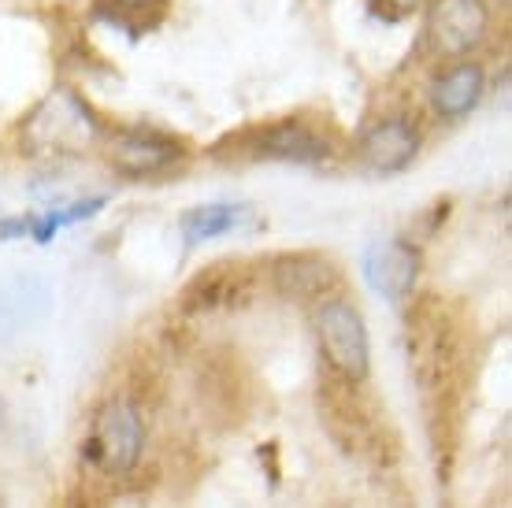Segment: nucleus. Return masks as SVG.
Segmentation results:
<instances>
[{
	"label": "nucleus",
	"mask_w": 512,
	"mask_h": 508,
	"mask_svg": "<svg viewBox=\"0 0 512 508\" xmlns=\"http://www.w3.org/2000/svg\"><path fill=\"white\" fill-rule=\"evenodd\" d=\"M145 445H149V427H145L138 401H130V397H108L93 412L86 449H90V460L104 475H112V479L134 475L141 457H145Z\"/></svg>",
	"instance_id": "nucleus-2"
},
{
	"label": "nucleus",
	"mask_w": 512,
	"mask_h": 508,
	"mask_svg": "<svg viewBox=\"0 0 512 508\" xmlns=\"http://www.w3.org/2000/svg\"><path fill=\"white\" fill-rule=\"evenodd\" d=\"M104 208V197H90V201H75L64 208H49L41 216H26V234L38 245L52 242V234H60L64 227H75L82 219H93Z\"/></svg>",
	"instance_id": "nucleus-12"
},
{
	"label": "nucleus",
	"mask_w": 512,
	"mask_h": 508,
	"mask_svg": "<svg viewBox=\"0 0 512 508\" xmlns=\"http://www.w3.org/2000/svg\"><path fill=\"white\" fill-rule=\"evenodd\" d=\"M242 149L253 160H286V164H320L331 156V141L320 130L297 119H282L271 127L249 130L242 138Z\"/></svg>",
	"instance_id": "nucleus-4"
},
{
	"label": "nucleus",
	"mask_w": 512,
	"mask_h": 508,
	"mask_svg": "<svg viewBox=\"0 0 512 508\" xmlns=\"http://www.w3.org/2000/svg\"><path fill=\"white\" fill-rule=\"evenodd\" d=\"M245 219V208L242 204H227V201H216V204H197L190 208L186 216L179 219V230H182V242L190 245H201V242H212V238H223V234H231L238 223Z\"/></svg>",
	"instance_id": "nucleus-11"
},
{
	"label": "nucleus",
	"mask_w": 512,
	"mask_h": 508,
	"mask_svg": "<svg viewBox=\"0 0 512 508\" xmlns=\"http://www.w3.org/2000/svg\"><path fill=\"white\" fill-rule=\"evenodd\" d=\"M364 271L379 297H386L390 305H405L420 279V249L405 238L375 242L364 256Z\"/></svg>",
	"instance_id": "nucleus-7"
},
{
	"label": "nucleus",
	"mask_w": 512,
	"mask_h": 508,
	"mask_svg": "<svg viewBox=\"0 0 512 508\" xmlns=\"http://www.w3.org/2000/svg\"><path fill=\"white\" fill-rule=\"evenodd\" d=\"M490 12L483 0H435L431 4V41L446 56H464L487 38Z\"/></svg>",
	"instance_id": "nucleus-8"
},
{
	"label": "nucleus",
	"mask_w": 512,
	"mask_h": 508,
	"mask_svg": "<svg viewBox=\"0 0 512 508\" xmlns=\"http://www.w3.org/2000/svg\"><path fill=\"white\" fill-rule=\"evenodd\" d=\"M375 4H379V12H386L390 19H401V15L416 12L423 0H375Z\"/></svg>",
	"instance_id": "nucleus-13"
},
{
	"label": "nucleus",
	"mask_w": 512,
	"mask_h": 508,
	"mask_svg": "<svg viewBox=\"0 0 512 508\" xmlns=\"http://www.w3.org/2000/svg\"><path fill=\"white\" fill-rule=\"evenodd\" d=\"M275 282H279V290L286 297H331V286H334V264L331 260H323V256H308V253H297V256H282L275 260Z\"/></svg>",
	"instance_id": "nucleus-10"
},
{
	"label": "nucleus",
	"mask_w": 512,
	"mask_h": 508,
	"mask_svg": "<svg viewBox=\"0 0 512 508\" xmlns=\"http://www.w3.org/2000/svg\"><path fill=\"white\" fill-rule=\"evenodd\" d=\"M483 89H487L483 67L464 60V64H453L449 71H442L427 93H431V108L442 119H464L475 104L483 101Z\"/></svg>",
	"instance_id": "nucleus-9"
},
{
	"label": "nucleus",
	"mask_w": 512,
	"mask_h": 508,
	"mask_svg": "<svg viewBox=\"0 0 512 508\" xmlns=\"http://www.w3.org/2000/svg\"><path fill=\"white\" fill-rule=\"evenodd\" d=\"M138 4H149V0H138Z\"/></svg>",
	"instance_id": "nucleus-14"
},
{
	"label": "nucleus",
	"mask_w": 512,
	"mask_h": 508,
	"mask_svg": "<svg viewBox=\"0 0 512 508\" xmlns=\"http://www.w3.org/2000/svg\"><path fill=\"white\" fill-rule=\"evenodd\" d=\"M182 156H186L182 141L171 138V134H160V130H123L108 149L112 167L127 178L164 175L175 164H182Z\"/></svg>",
	"instance_id": "nucleus-5"
},
{
	"label": "nucleus",
	"mask_w": 512,
	"mask_h": 508,
	"mask_svg": "<svg viewBox=\"0 0 512 508\" xmlns=\"http://www.w3.org/2000/svg\"><path fill=\"white\" fill-rule=\"evenodd\" d=\"M101 138V123L90 112V104L75 93H52L41 101L23 127V145L34 156H78L93 149Z\"/></svg>",
	"instance_id": "nucleus-3"
},
{
	"label": "nucleus",
	"mask_w": 512,
	"mask_h": 508,
	"mask_svg": "<svg viewBox=\"0 0 512 508\" xmlns=\"http://www.w3.org/2000/svg\"><path fill=\"white\" fill-rule=\"evenodd\" d=\"M323 364L349 386H360L372 371V338L360 308L346 297H323L312 316Z\"/></svg>",
	"instance_id": "nucleus-1"
},
{
	"label": "nucleus",
	"mask_w": 512,
	"mask_h": 508,
	"mask_svg": "<svg viewBox=\"0 0 512 508\" xmlns=\"http://www.w3.org/2000/svg\"><path fill=\"white\" fill-rule=\"evenodd\" d=\"M420 153V130L405 115H386L360 134L357 156L375 175H397Z\"/></svg>",
	"instance_id": "nucleus-6"
}]
</instances>
